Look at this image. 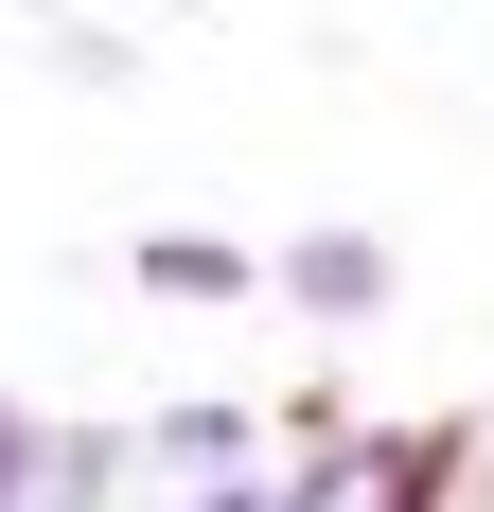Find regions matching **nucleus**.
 Segmentation results:
<instances>
[{
  "label": "nucleus",
  "instance_id": "7ed1b4c3",
  "mask_svg": "<svg viewBox=\"0 0 494 512\" xmlns=\"http://www.w3.org/2000/svg\"><path fill=\"white\" fill-rule=\"evenodd\" d=\"M124 283H142V301H265V248H230V230H142Z\"/></svg>",
  "mask_w": 494,
  "mask_h": 512
},
{
  "label": "nucleus",
  "instance_id": "20e7f679",
  "mask_svg": "<svg viewBox=\"0 0 494 512\" xmlns=\"http://www.w3.org/2000/svg\"><path fill=\"white\" fill-rule=\"evenodd\" d=\"M36 442H53L36 407H0V495H36Z\"/></svg>",
  "mask_w": 494,
  "mask_h": 512
},
{
  "label": "nucleus",
  "instance_id": "f257e3e1",
  "mask_svg": "<svg viewBox=\"0 0 494 512\" xmlns=\"http://www.w3.org/2000/svg\"><path fill=\"white\" fill-rule=\"evenodd\" d=\"M265 301H300V318H389V248H371V230H283V248H265Z\"/></svg>",
  "mask_w": 494,
  "mask_h": 512
},
{
  "label": "nucleus",
  "instance_id": "f03ea898",
  "mask_svg": "<svg viewBox=\"0 0 494 512\" xmlns=\"http://www.w3.org/2000/svg\"><path fill=\"white\" fill-rule=\"evenodd\" d=\"M459 460H477V424H389V442H353V512H442Z\"/></svg>",
  "mask_w": 494,
  "mask_h": 512
}]
</instances>
